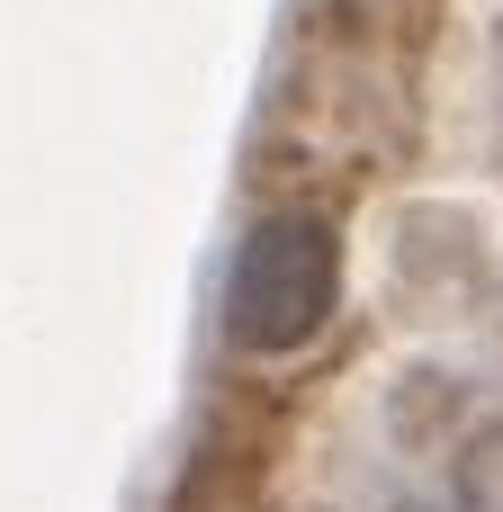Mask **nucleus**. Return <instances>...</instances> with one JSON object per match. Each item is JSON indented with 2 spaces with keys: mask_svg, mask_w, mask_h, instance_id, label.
<instances>
[{
  "mask_svg": "<svg viewBox=\"0 0 503 512\" xmlns=\"http://www.w3.org/2000/svg\"><path fill=\"white\" fill-rule=\"evenodd\" d=\"M288 512H503V315H468L351 387Z\"/></svg>",
  "mask_w": 503,
  "mask_h": 512,
  "instance_id": "obj_1",
  "label": "nucleus"
},
{
  "mask_svg": "<svg viewBox=\"0 0 503 512\" xmlns=\"http://www.w3.org/2000/svg\"><path fill=\"white\" fill-rule=\"evenodd\" d=\"M333 297H342V234L306 207L261 216L225 279V342L252 360H288L333 324Z\"/></svg>",
  "mask_w": 503,
  "mask_h": 512,
  "instance_id": "obj_2",
  "label": "nucleus"
}]
</instances>
